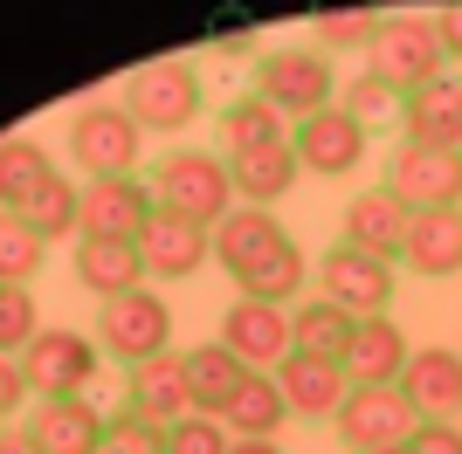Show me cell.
Segmentation results:
<instances>
[{
	"label": "cell",
	"instance_id": "obj_3",
	"mask_svg": "<svg viewBox=\"0 0 462 454\" xmlns=\"http://www.w3.org/2000/svg\"><path fill=\"white\" fill-rule=\"evenodd\" d=\"M255 96H263L276 117H290V124L331 111V104H338L331 56H318V49H263V56H255Z\"/></svg>",
	"mask_w": 462,
	"mask_h": 454
},
{
	"label": "cell",
	"instance_id": "obj_19",
	"mask_svg": "<svg viewBox=\"0 0 462 454\" xmlns=\"http://www.w3.org/2000/svg\"><path fill=\"white\" fill-rule=\"evenodd\" d=\"M125 406L145 413L152 427H173V420L193 413V386H187V359L166 351V359H145L125 372Z\"/></svg>",
	"mask_w": 462,
	"mask_h": 454
},
{
	"label": "cell",
	"instance_id": "obj_12",
	"mask_svg": "<svg viewBox=\"0 0 462 454\" xmlns=\"http://www.w3.org/2000/svg\"><path fill=\"white\" fill-rule=\"evenodd\" d=\"M290 151H297V166L318 172V179H346V172H359V159H366V124H359L346 104H331V111L290 124Z\"/></svg>",
	"mask_w": 462,
	"mask_h": 454
},
{
	"label": "cell",
	"instance_id": "obj_35",
	"mask_svg": "<svg viewBox=\"0 0 462 454\" xmlns=\"http://www.w3.org/2000/svg\"><path fill=\"white\" fill-rule=\"evenodd\" d=\"M338 104H346V111H352V117H359V124H366V132H373L380 117H393V111H401L407 96L393 90V83H380V76L366 69V76H352L346 90H338Z\"/></svg>",
	"mask_w": 462,
	"mask_h": 454
},
{
	"label": "cell",
	"instance_id": "obj_1",
	"mask_svg": "<svg viewBox=\"0 0 462 454\" xmlns=\"http://www.w3.org/2000/svg\"><path fill=\"white\" fill-rule=\"evenodd\" d=\"M152 200L166 213H180V221H193V227H221L242 200H235V172H228V159L221 151H200V145H173V151H159L152 159Z\"/></svg>",
	"mask_w": 462,
	"mask_h": 454
},
{
	"label": "cell",
	"instance_id": "obj_17",
	"mask_svg": "<svg viewBox=\"0 0 462 454\" xmlns=\"http://www.w3.org/2000/svg\"><path fill=\"white\" fill-rule=\"evenodd\" d=\"M276 393H283L290 420H338L352 378H346V365H331V359H304V351H290V359L276 365Z\"/></svg>",
	"mask_w": 462,
	"mask_h": 454
},
{
	"label": "cell",
	"instance_id": "obj_9",
	"mask_svg": "<svg viewBox=\"0 0 462 454\" xmlns=\"http://www.w3.org/2000/svg\"><path fill=\"white\" fill-rule=\"evenodd\" d=\"M331 427H338L346 454H380V448H407V434L421 427V413L407 406L401 386H352Z\"/></svg>",
	"mask_w": 462,
	"mask_h": 454
},
{
	"label": "cell",
	"instance_id": "obj_26",
	"mask_svg": "<svg viewBox=\"0 0 462 454\" xmlns=\"http://www.w3.org/2000/svg\"><path fill=\"white\" fill-rule=\"evenodd\" d=\"M283 420H290V406H283V393H276V372H249L242 393L221 406V427H228L235 440H276Z\"/></svg>",
	"mask_w": 462,
	"mask_h": 454
},
{
	"label": "cell",
	"instance_id": "obj_40",
	"mask_svg": "<svg viewBox=\"0 0 462 454\" xmlns=\"http://www.w3.org/2000/svg\"><path fill=\"white\" fill-rule=\"evenodd\" d=\"M28 378H21V359H7V351H0V427H7V420H21V406H28Z\"/></svg>",
	"mask_w": 462,
	"mask_h": 454
},
{
	"label": "cell",
	"instance_id": "obj_24",
	"mask_svg": "<svg viewBox=\"0 0 462 454\" xmlns=\"http://www.w3.org/2000/svg\"><path fill=\"white\" fill-rule=\"evenodd\" d=\"M352 331H359V317H352V310H338L331 296H304L297 310H290V351H304V359L346 365Z\"/></svg>",
	"mask_w": 462,
	"mask_h": 454
},
{
	"label": "cell",
	"instance_id": "obj_34",
	"mask_svg": "<svg viewBox=\"0 0 462 454\" xmlns=\"http://www.w3.org/2000/svg\"><path fill=\"white\" fill-rule=\"evenodd\" d=\"M380 7H325V14H310V35H318V56L331 49H373L380 35Z\"/></svg>",
	"mask_w": 462,
	"mask_h": 454
},
{
	"label": "cell",
	"instance_id": "obj_16",
	"mask_svg": "<svg viewBox=\"0 0 462 454\" xmlns=\"http://www.w3.org/2000/svg\"><path fill=\"white\" fill-rule=\"evenodd\" d=\"M21 420H28L42 454H104V427H111V413L90 393L83 399H35Z\"/></svg>",
	"mask_w": 462,
	"mask_h": 454
},
{
	"label": "cell",
	"instance_id": "obj_43",
	"mask_svg": "<svg viewBox=\"0 0 462 454\" xmlns=\"http://www.w3.org/2000/svg\"><path fill=\"white\" fill-rule=\"evenodd\" d=\"M214 49H221V56H249V49H255V28H242V35H221Z\"/></svg>",
	"mask_w": 462,
	"mask_h": 454
},
{
	"label": "cell",
	"instance_id": "obj_42",
	"mask_svg": "<svg viewBox=\"0 0 462 454\" xmlns=\"http://www.w3.org/2000/svg\"><path fill=\"white\" fill-rule=\"evenodd\" d=\"M0 454H42L35 434H28V420H7V427H0Z\"/></svg>",
	"mask_w": 462,
	"mask_h": 454
},
{
	"label": "cell",
	"instance_id": "obj_11",
	"mask_svg": "<svg viewBox=\"0 0 462 454\" xmlns=\"http://www.w3.org/2000/svg\"><path fill=\"white\" fill-rule=\"evenodd\" d=\"M159 213L152 200V179H90L83 186V221H77V241H138L145 221Z\"/></svg>",
	"mask_w": 462,
	"mask_h": 454
},
{
	"label": "cell",
	"instance_id": "obj_5",
	"mask_svg": "<svg viewBox=\"0 0 462 454\" xmlns=\"http://www.w3.org/2000/svg\"><path fill=\"white\" fill-rule=\"evenodd\" d=\"M366 69L380 76V83H393L401 96H414L421 83L448 76V56H442V41H435V21L428 14H386L380 35H373V49H366Z\"/></svg>",
	"mask_w": 462,
	"mask_h": 454
},
{
	"label": "cell",
	"instance_id": "obj_27",
	"mask_svg": "<svg viewBox=\"0 0 462 454\" xmlns=\"http://www.w3.org/2000/svg\"><path fill=\"white\" fill-rule=\"evenodd\" d=\"M187 359V386H193V413H214L221 420V406H228L235 393H242V378H249V365L235 359L228 344H193V351H180Z\"/></svg>",
	"mask_w": 462,
	"mask_h": 454
},
{
	"label": "cell",
	"instance_id": "obj_7",
	"mask_svg": "<svg viewBox=\"0 0 462 454\" xmlns=\"http://www.w3.org/2000/svg\"><path fill=\"white\" fill-rule=\"evenodd\" d=\"M386 193L407 213H448L462 207V151H435V145H393L386 159Z\"/></svg>",
	"mask_w": 462,
	"mask_h": 454
},
{
	"label": "cell",
	"instance_id": "obj_20",
	"mask_svg": "<svg viewBox=\"0 0 462 454\" xmlns=\"http://www.w3.org/2000/svg\"><path fill=\"white\" fill-rule=\"evenodd\" d=\"M208 241H214V262H221L235 283H242L255 262H270L290 234H283V221H276V207H235L228 221L208 234Z\"/></svg>",
	"mask_w": 462,
	"mask_h": 454
},
{
	"label": "cell",
	"instance_id": "obj_32",
	"mask_svg": "<svg viewBox=\"0 0 462 454\" xmlns=\"http://www.w3.org/2000/svg\"><path fill=\"white\" fill-rule=\"evenodd\" d=\"M42 262H49V241L21 213L0 207V289H28L42 276Z\"/></svg>",
	"mask_w": 462,
	"mask_h": 454
},
{
	"label": "cell",
	"instance_id": "obj_22",
	"mask_svg": "<svg viewBox=\"0 0 462 454\" xmlns=\"http://www.w3.org/2000/svg\"><path fill=\"white\" fill-rule=\"evenodd\" d=\"M407 372V331L393 317H359L346 351V378L352 386H401Z\"/></svg>",
	"mask_w": 462,
	"mask_h": 454
},
{
	"label": "cell",
	"instance_id": "obj_14",
	"mask_svg": "<svg viewBox=\"0 0 462 454\" xmlns=\"http://www.w3.org/2000/svg\"><path fill=\"white\" fill-rule=\"evenodd\" d=\"M407 227H414V213H407L386 186H359L346 200V213H338V241L359 248V255H380V262H401Z\"/></svg>",
	"mask_w": 462,
	"mask_h": 454
},
{
	"label": "cell",
	"instance_id": "obj_31",
	"mask_svg": "<svg viewBox=\"0 0 462 454\" xmlns=\"http://www.w3.org/2000/svg\"><path fill=\"white\" fill-rule=\"evenodd\" d=\"M304 283H310V262H304V248L297 241H283L270 255V262H255L249 276H242V296H255V303H276V310H297V296H304Z\"/></svg>",
	"mask_w": 462,
	"mask_h": 454
},
{
	"label": "cell",
	"instance_id": "obj_2",
	"mask_svg": "<svg viewBox=\"0 0 462 454\" xmlns=\"http://www.w3.org/2000/svg\"><path fill=\"white\" fill-rule=\"evenodd\" d=\"M97 351L117 359L125 372L145 359H166L173 351V303L159 296V289H132V296H111L97 303Z\"/></svg>",
	"mask_w": 462,
	"mask_h": 454
},
{
	"label": "cell",
	"instance_id": "obj_23",
	"mask_svg": "<svg viewBox=\"0 0 462 454\" xmlns=\"http://www.w3.org/2000/svg\"><path fill=\"white\" fill-rule=\"evenodd\" d=\"M401 262H407V276H428V283L462 276V207H448V213H414Z\"/></svg>",
	"mask_w": 462,
	"mask_h": 454
},
{
	"label": "cell",
	"instance_id": "obj_45",
	"mask_svg": "<svg viewBox=\"0 0 462 454\" xmlns=\"http://www.w3.org/2000/svg\"><path fill=\"white\" fill-rule=\"evenodd\" d=\"M380 454H407V448H380Z\"/></svg>",
	"mask_w": 462,
	"mask_h": 454
},
{
	"label": "cell",
	"instance_id": "obj_25",
	"mask_svg": "<svg viewBox=\"0 0 462 454\" xmlns=\"http://www.w3.org/2000/svg\"><path fill=\"white\" fill-rule=\"evenodd\" d=\"M77 283L90 289L97 303L145 289V262H138V241H77Z\"/></svg>",
	"mask_w": 462,
	"mask_h": 454
},
{
	"label": "cell",
	"instance_id": "obj_37",
	"mask_svg": "<svg viewBox=\"0 0 462 454\" xmlns=\"http://www.w3.org/2000/svg\"><path fill=\"white\" fill-rule=\"evenodd\" d=\"M228 448H235V434L214 413H187L166 427V454H228Z\"/></svg>",
	"mask_w": 462,
	"mask_h": 454
},
{
	"label": "cell",
	"instance_id": "obj_10",
	"mask_svg": "<svg viewBox=\"0 0 462 454\" xmlns=\"http://www.w3.org/2000/svg\"><path fill=\"white\" fill-rule=\"evenodd\" d=\"M318 296H331L338 310H352V317H386V303H393V262L331 241L325 255H318Z\"/></svg>",
	"mask_w": 462,
	"mask_h": 454
},
{
	"label": "cell",
	"instance_id": "obj_28",
	"mask_svg": "<svg viewBox=\"0 0 462 454\" xmlns=\"http://www.w3.org/2000/svg\"><path fill=\"white\" fill-rule=\"evenodd\" d=\"M235 172V200L242 207H276L283 193H297V151L290 145H270V151H242V159H228Z\"/></svg>",
	"mask_w": 462,
	"mask_h": 454
},
{
	"label": "cell",
	"instance_id": "obj_30",
	"mask_svg": "<svg viewBox=\"0 0 462 454\" xmlns=\"http://www.w3.org/2000/svg\"><path fill=\"white\" fill-rule=\"evenodd\" d=\"M49 179H56V159L42 138H0V207L7 213H21Z\"/></svg>",
	"mask_w": 462,
	"mask_h": 454
},
{
	"label": "cell",
	"instance_id": "obj_15",
	"mask_svg": "<svg viewBox=\"0 0 462 454\" xmlns=\"http://www.w3.org/2000/svg\"><path fill=\"white\" fill-rule=\"evenodd\" d=\"M221 344H228L249 372H276V365L290 359V310L255 303V296H235L228 317H221Z\"/></svg>",
	"mask_w": 462,
	"mask_h": 454
},
{
	"label": "cell",
	"instance_id": "obj_18",
	"mask_svg": "<svg viewBox=\"0 0 462 454\" xmlns=\"http://www.w3.org/2000/svg\"><path fill=\"white\" fill-rule=\"evenodd\" d=\"M401 393H407V406H414L421 420H456L462 413V351H448V344L407 351Z\"/></svg>",
	"mask_w": 462,
	"mask_h": 454
},
{
	"label": "cell",
	"instance_id": "obj_6",
	"mask_svg": "<svg viewBox=\"0 0 462 454\" xmlns=\"http://www.w3.org/2000/svg\"><path fill=\"white\" fill-rule=\"evenodd\" d=\"M97 372H104V351L83 331H49L42 323V338L21 351V378H28L35 399H83L97 386Z\"/></svg>",
	"mask_w": 462,
	"mask_h": 454
},
{
	"label": "cell",
	"instance_id": "obj_29",
	"mask_svg": "<svg viewBox=\"0 0 462 454\" xmlns=\"http://www.w3.org/2000/svg\"><path fill=\"white\" fill-rule=\"evenodd\" d=\"M290 145V117H276L263 96H228L221 104V159H242V151H270Z\"/></svg>",
	"mask_w": 462,
	"mask_h": 454
},
{
	"label": "cell",
	"instance_id": "obj_38",
	"mask_svg": "<svg viewBox=\"0 0 462 454\" xmlns=\"http://www.w3.org/2000/svg\"><path fill=\"white\" fill-rule=\"evenodd\" d=\"M35 338H42L35 296H28V289H0V351L14 359V351H28Z\"/></svg>",
	"mask_w": 462,
	"mask_h": 454
},
{
	"label": "cell",
	"instance_id": "obj_41",
	"mask_svg": "<svg viewBox=\"0 0 462 454\" xmlns=\"http://www.w3.org/2000/svg\"><path fill=\"white\" fill-rule=\"evenodd\" d=\"M435 41H442V56L448 62H462V0H448V7H435Z\"/></svg>",
	"mask_w": 462,
	"mask_h": 454
},
{
	"label": "cell",
	"instance_id": "obj_33",
	"mask_svg": "<svg viewBox=\"0 0 462 454\" xmlns=\"http://www.w3.org/2000/svg\"><path fill=\"white\" fill-rule=\"evenodd\" d=\"M21 221L35 227L42 241H62V234H77V221H83V186L56 172V179H49V186H42L28 207H21Z\"/></svg>",
	"mask_w": 462,
	"mask_h": 454
},
{
	"label": "cell",
	"instance_id": "obj_44",
	"mask_svg": "<svg viewBox=\"0 0 462 454\" xmlns=\"http://www.w3.org/2000/svg\"><path fill=\"white\" fill-rule=\"evenodd\" d=\"M228 454H283V448H276V440H235Z\"/></svg>",
	"mask_w": 462,
	"mask_h": 454
},
{
	"label": "cell",
	"instance_id": "obj_21",
	"mask_svg": "<svg viewBox=\"0 0 462 454\" xmlns=\"http://www.w3.org/2000/svg\"><path fill=\"white\" fill-rule=\"evenodd\" d=\"M407 145H435V151H462V76H435L401 104Z\"/></svg>",
	"mask_w": 462,
	"mask_h": 454
},
{
	"label": "cell",
	"instance_id": "obj_39",
	"mask_svg": "<svg viewBox=\"0 0 462 454\" xmlns=\"http://www.w3.org/2000/svg\"><path fill=\"white\" fill-rule=\"evenodd\" d=\"M407 454H462V427L456 420H421L407 434Z\"/></svg>",
	"mask_w": 462,
	"mask_h": 454
},
{
	"label": "cell",
	"instance_id": "obj_36",
	"mask_svg": "<svg viewBox=\"0 0 462 454\" xmlns=\"http://www.w3.org/2000/svg\"><path fill=\"white\" fill-rule=\"evenodd\" d=\"M104 454H166V427H152L132 406H117L111 427H104Z\"/></svg>",
	"mask_w": 462,
	"mask_h": 454
},
{
	"label": "cell",
	"instance_id": "obj_13",
	"mask_svg": "<svg viewBox=\"0 0 462 454\" xmlns=\"http://www.w3.org/2000/svg\"><path fill=\"white\" fill-rule=\"evenodd\" d=\"M138 262H145V283H187V276H200L214 262V241H208V227L159 207L145 221V234H138Z\"/></svg>",
	"mask_w": 462,
	"mask_h": 454
},
{
	"label": "cell",
	"instance_id": "obj_8",
	"mask_svg": "<svg viewBox=\"0 0 462 454\" xmlns=\"http://www.w3.org/2000/svg\"><path fill=\"white\" fill-rule=\"evenodd\" d=\"M125 111L138 132H187L200 117V69L193 62H145L125 83Z\"/></svg>",
	"mask_w": 462,
	"mask_h": 454
},
{
	"label": "cell",
	"instance_id": "obj_4",
	"mask_svg": "<svg viewBox=\"0 0 462 454\" xmlns=\"http://www.w3.org/2000/svg\"><path fill=\"white\" fill-rule=\"evenodd\" d=\"M145 159V132L132 124L125 104H83L69 124V166L83 179H132Z\"/></svg>",
	"mask_w": 462,
	"mask_h": 454
}]
</instances>
